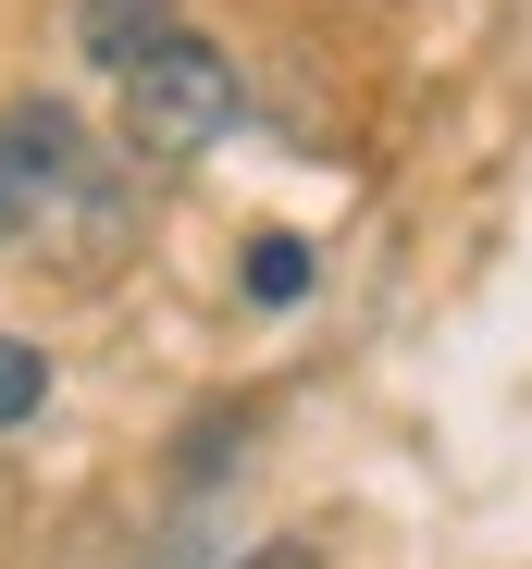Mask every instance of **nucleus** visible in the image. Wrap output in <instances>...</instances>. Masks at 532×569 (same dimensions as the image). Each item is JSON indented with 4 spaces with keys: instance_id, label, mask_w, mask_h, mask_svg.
<instances>
[{
    "instance_id": "obj_1",
    "label": "nucleus",
    "mask_w": 532,
    "mask_h": 569,
    "mask_svg": "<svg viewBox=\"0 0 532 569\" xmlns=\"http://www.w3.org/2000/svg\"><path fill=\"white\" fill-rule=\"evenodd\" d=\"M235 124H248V74H235V50H223V38H199V26L124 74V161H149V173L211 161Z\"/></svg>"
},
{
    "instance_id": "obj_2",
    "label": "nucleus",
    "mask_w": 532,
    "mask_h": 569,
    "mask_svg": "<svg viewBox=\"0 0 532 569\" xmlns=\"http://www.w3.org/2000/svg\"><path fill=\"white\" fill-rule=\"evenodd\" d=\"M173 38H187V13H173V0H74V62L87 74H137L149 50H173Z\"/></svg>"
},
{
    "instance_id": "obj_3",
    "label": "nucleus",
    "mask_w": 532,
    "mask_h": 569,
    "mask_svg": "<svg viewBox=\"0 0 532 569\" xmlns=\"http://www.w3.org/2000/svg\"><path fill=\"white\" fill-rule=\"evenodd\" d=\"M235 284H248V310H298L310 284H322V260H310V236H285V223H260V236L235 248Z\"/></svg>"
},
{
    "instance_id": "obj_4",
    "label": "nucleus",
    "mask_w": 532,
    "mask_h": 569,
    "mask_svg": "<svg viewBox=\"0 0 532 569\" xmlns=\"http://www.w3.org/2000/svg\"><path fill=\"white\" fill-rule=\"evenodd\" d=\"M235 446H248V397H223V409H199V421H187V446H173L187 496H199V483H223V470H235Z\"/></svg>"
},
{
    "instance_id": "obj_5",
    "label": "nucleus",
    "mask_w": 532,
    "mask_h": 569,
    "mask_svg": "<svg viewBox=\"0 0 532 569\" xmlns=\"http://www.w3.org/2000/svg\"><path fill=\"white\" fill-rule=\"evenodd\" d=\"M26 236H50V186L26 173V149H13V137H0V260H13Z\"/></svg>"
},
{
    "instance_id": "obj_6",
    "label": "nucleus",
    "mask_w": 532,
    "mask_h": 569,
    "mask_svg": "<svg viewBox=\"0 0 532 569\" xmlns=\"http://www.w3.org/2000/svg\"><path fill=\"white\" fill-rule=\"evenodd\" d=\"M38 409H50V359L26 335H0V433H26Z\"/></svg>"
},
{
    "instance_id": "obj_7",
    "label": "nucleus",
    "mask_w": 532,
    "mask_h": 569,
    "mask_svg": "<svg viewBox=\"0 0 532 569\" xmlns=\"http://www.w3.org/2000/svg\"><path fill=\"white\" fill-rule=\"evenodd\" d=\"M235 569H322V545H298V532H273V545H248Z\"/></svg>"
}]
</instances>
